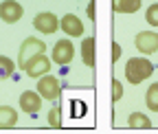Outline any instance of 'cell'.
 I'll return each instance as SVG.
<instances>
[{
    "instance_id": "1",
    "label": "cell",
    "mask_w": 158,
    "mask_h": 134,
    "mask_svg": "<svg viewBox=\"0 0 158 134\" xmlns=\"http://www.w3.org/2000/svg\"><path fill=\"white\" fill-rule=\"evenodd\" d=\"M154 73V66L149 60H145V57H132V60H127L125 64V79L130 84H143L147 77H152Z\"/></svg>"
},
{
    "instance_id": "2",
    "label": "cell",
    "mask_w": 158,
    "mask_h": 134,
    "mask_svg": "<svg viewBox=\"0 0 158 134\" xmlns=\"http://www.w3.org/2000/svg\"><path fill=\"white\" fill-rule=\"evenodd\" d=\"M42 53H46V44L42 42V40H37V37H27V40L22 42V46H20V57H18V64H20V68L24 70V66L33 60V57H37V55H42Z\"/></svg>"
},
{
    "instance_id": "3",
    "label": "cell",
    "mask_w": 158,
    "mask_h": 134,
    "mask_svg": "<svg viewBox=\"0 0 158 134\" xmlns=\"http://www.w3.org/2000/svg\"><path fill=\"white\" fill-rule=\"evenodd\" d=\"M33 27H35L40 33H44V35H53L59 27H62V22L57 20V15H55V13L44 11V13H37V15H35Z\"/></svg>"
},
{
    "instance_id": "4",
    "label": "cell",
    "mask_w": 158,
    "mask_h": 134,
    "mask_svg": "<svg viewBox=\"0 0 158 134\" xmlns=\"http://www.w3.org/2000/svg\"><path fill=\"white\" fill-rule=\"evenodd\" d=\"M59 82L53 77V75H42L40 77V82H37V92L42 94V99H46V101H53V99H57L59 97Z\"/></svg>"
},
{
    "instance_id": "5",
    "label": "cell",
    "mask_w": 158,
    "mask_h": 134,
    "mask_svg": "<svg viewBox=\"0 0 158 134\" xmlns=\"http://www.w3.org/2000/svg\"><path fill=\"white\" fill-rule=\"evenodd\" d=\"M75 57V46L70 40H59L55 46H53V62L64 66V64H70Z\"/></svg>"
},
{
    "instance_id": "6",
    "label": "cell",
    "mask_w": 158,
    "mask_h": 134,
    "mask_svg": "<svg viewBox=\"0 0 158 134\" xmlns=\"http://www.w3.org/2000/svg\"><path fill=\"white\" fill-rule=\"evenodd\" d=\"M134 44H136V48L141 51L143 55H152V53L158 51V33H154V31H141L136 35Z\"/></svg>"
},
{
    "instance_id": "7",
    "label": "cell",
    "mask_w": 158,
    "mask_h": 134,
    "mask_svg": "<svg viewBox=\"0 0 158 134\" xmlns=\"http://www.w3.org/2000/svg\"><path fill=\"white\" fill-rule=\"evenodd\" d=\"M24 9L20 2H15V0H5V2H0V20L7 22V24H13L18 22L20 18H22Z\"/></svg>"
},
{
    "instance_id": "8",
    "label": "cell",
    "mask_w": 158,
    "mask_h": 134,
    "mask_svg": "<svg viewBox=\"0 0 158 134\" xmlns=\"http://www.w3.org/2000/svg\"><path fill=\"white\" fill-rule=\"evenodd\" d=\"M51 70V60L42 53V55H37L33 57V60L24 66V73L29 75V77H42V75H46Z\"/></svg>"
},
{
    "instance_id": "9",
    "label": "cell",
    "mask_w": 158,
    "mask_h": 134,
    "mask_svg": "<svg viewBox=\"0 0 158 134\" xmlns=\"http://www.w3.org/2000/svg\"><path fill=\"white\" fill-rule=\"evenodd\" d=\"M20 108H22L27 114H35L42 108V94L40 92H33V90H27L20 94Z\"/></svg>"
},
{
    "instance_id": "10",
    "label": "cell",
    "mask_w": 158,
    "mask_h": 134,
    "mask_svg": "<svg viewBox=\"0 0 158 134\" xmlns=\"http://www.w3.org/2000/svg\"><path fill=\"white\" fill-rule=\"evenodd\" d=\"M62 29H64V33L70 35V37H81V35H84V22L79 20L75 13H66V15L62 18Z\"/></svg>"
},
{
    "instance_id": "11",
    "label": "cell",
    "mask_w": 158,
    "mask_h": 134,
    "mask_svg": "<svg viewBox=\"0 0 158 134\" xmlns=\"http://www.w3.org/2000/svg\"><path fill=\"white\" fill-rule=\"evenodd\" d=\"M112 9L116 13H134L141 9V0H112Z\"/></svg>"
},
{
    "instance_id": "12",
    "label": "cell",
    "mask_w": 158,
    "mask_h": 134,
    "mask_svg": "<svg viewBox=\"0 0 158 134\" xmlns=\"http://www.w3.org/2000/svg\"><path fill=\"white\" fill-rule=\"evenodd\" d=\"M81 57H84V64L88 68L94 66V37H86L81 42Z\"/></svg>"
},
{
    "instance_id": "13",
    "label": "cell",
    "mask_w": 158,
    "mask_h": 134,
    "mask_svg": "<svg viewBox=\"0 0 158 134\" xmlns=\"http://www.w3.org/2000/svg\"><path fill=\"white\" fill-rule=\"evenodd\" d=\"M18 123V112L9 106H0V128H13Z\"/></svg>"
},
{
    "instance_id": "14",
    "label": "cell",
    "mask_w": 158,
    "mask_h": 134,
    "mask_svg": "<svg viewBox=\"0 0 158 134\" xmlns=\"http://www.w3.org/2000/svg\"><path fill=\"white\" fill-rule=\"evenodd\" d=\"M127 125H130V128H136V130H149V128H152V121L145 117L143 112H134V114H130Z\"/></svg>"
},
{
    "instance_id": "15",
    "label": "cell",
    "mask_w": 158,
    "mask_h": 134,
    "mask_svg": "<svg viewBox=\"0 0 158 134\" xmlns=\"http://www.w3.org/2000/svg\"><path fill=\"white\" fill-rule=\"evenodd\" d=\"M145 103L152 112H158V84H152L145 92Z\"/></svg>"
},
{
    "instance_id": "16",
    "label": "cell",
    "mask_w": 158,
    "mask_h": 134,
    "mask_svg": "<svg viewBox=\"0 0 158 134\" xmlns=\"http://www.w3.org/2000/svg\"><path fill=\"white\" fill-rule=\"evenodd\" d=\"M13 70H15V64L9 60V57L0 55V79H9L13 75Z\"/></svg>"
},
{
    "instance_id": "17",
    "label": "cell",
    "mask_w": 158,
    "mask_h": 134,
    "mask_svg": "<svg viewBox=\"0 0 158 134\" xmlns=\"http://www.w3.org/2000/svg\"><path fill=\"white\" fill-rule=\"evenodd\" d=\"M48 125L51 128H62V108H51V112H48Z\"/></svg>"
},
{
    "instance_id": "18",
    "label": "cell",
    "mask_w": 158,
    "mask_h": 134,
    "mask_svg": "<svg viewBox=\"0 0 158 134\" xmlns=\"http://www.w3.org/2000/svg\"><path fill=\"white\" fill-rule=\"evenodd\" d=\"M145 20H147L152 27H158V2H156V5H152V7L147 9V13H145Z\"/></svg>"
},
{
    "instance_id": "19",
    "label": "cell",
    "mask_w": 158,
    "mask_h": 134,
    "mask_svg": "<svg viewBox=\"0 0 158 134\" xmlns=\"http://www.w3.org/2000/svg\"><path fill=\"white\" fill-rule=\"evenodd\" d=\"M121 97H123V86H121V82L114 79V82H112V101L116 103Z\"/></svg>"
},
{
    "instance_id": "20",
    "label": "cell",
    "mask_w": 158,
    "mask_h": 134,
    "mask_svg": "<svg viewBox=\"0 0 158 134\" xmlns=\"http://www.w3.org/2000/svg\"><path fill=\"white\" fill-rule=\"evenodd\" d=\"M118 57H121V46L114 42V44H112V62H116Z\"/></svg>"
},
{
    "instance_id": "21",
    "label": "cell",
    "mask_w": 158,
    "mask_h": 134,
    "mask_svg": "<svg viewBox=\"0 0 158 134\" xmlns=\"http://www.w3.org/2000/svg\"><path fill=\"white\" fill-rule=\"evenodd\" d=\"M88 15H90V20H94V0H90V5H88Z\"/></svg>"
},
{
    "instance_id": "22",
    "label": "cell",
    "mask_w": 158,
    "mask_h": 134,
    "mask_svg": "<svg viewBox=\"0 0 158 134\" xmlns=\"http://www.w3.org/2000/svg\"><path fill=\"white\" fill-rule=\"evenodd\" d=\"M156 2H158V0H156Z\"/></svg>"
}]
</instances>
